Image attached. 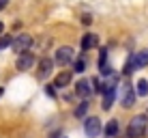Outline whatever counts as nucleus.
<instances>
[{"label":"nucleus","instance_id":"39448f33","mask_svg":"<svg viewBox=\"0 0 148 138\" xmlns=\"http://www.w3.org/2000/svg\"><path fill=\"white\" fill-rule=\"evenodd\" d=\"M11 45H13V50H15L17 54L28 52V48L32 45V37H30V35H17V37L11 41Z\"/></svg>","mask_w":148,"mask_h":138},{"label":"nucleus","instance_id":"1a4fd4ad","mask_svg":"<svg viewBox=\"0 0 148 138\" xmlns=\"http://www.w3.org/2000/svg\"><path fill=\"white\" fill-rule=\"evenodd\" d=\"M52 67H54V60L52 58H41V63H39V71H37V78L41 80H45L49 74H52Z\"/></svg>","mask_w":148,"mask_h":138},{"label":"nucleus","instance_id":"f03ea898","mask_svg":"<svg viewBox=\"0 0 148 138\" xmlns=\"http://www.w3.org/2000/svg\"><path fill=\"white\" fill-rule=\"evenodd\" d=\"M146 65H148V50H140L137 54H133L129 58V63H127V67H125V74H131V71L142 69V67H146Z\"/></svg>","mask_w":148,"mask_h":138},{"label":"nucleus","instance_id":"f3484780","mask_svg":"<svg viewBox=\"0 0 148 138\" xmlns=\"http://www.w3.org/2000/svg\"><path fill=\"white\" fill-rule=\"evenodd\" d=\"M11 41L13 39L9 37V35H0V50H4L7 45H11Z\"/></svg>","mask_w":148,"mask_h":138},{"label":"nucleus","instance_id":"2eb2a0df","mask_svg":"<svg viewBox=\"0 0 148 138\" xmlns=\"http://www.w3.org/2000/svg\"><path fill=\"white\" fill-rule=\"evenodd\" d=\"M88 106H90V104L84 99V101H82V104L77 106V108H75V117H77V119H84V117H86V112H88Z\"/></svg>","mask_w":148,"mask_h":138},{"label":"nucleus","instance_id":"7ed1b4c3","mask_svg":"<svg viewBox=\"0 0 148 138\" xmlns=\"http://www.w3.org/2000/svg\"><path fill=\"white\" fill-rule=\"evenodd\" d=\"M118 97H120V101H122L125 108H133L135 106V93H133V86L129 82H122L118 86Z\"/></svg>","mask_w":148,"mask_h":138},{"label":"nucleus","instance_id":"423d86ee","mask_svg":"<svg viewBox=\"0 0 148 138\" xmlns=\"http://www.w3.org/2000/svg\"><path fill=\"white\" fill-rule=\"evenodd\" d=\"M95 84H97V80H79L77 84H75V93H77L79 97H90L92 95V91H95Z\"/></svg>","mask_w":148,"mask_h":138},{"label":"nucleus","instance_id":"20e7f679","mask_svg":"<svg viewBox=\"0 0 148 138\" xmlns=\"http://www.w3.org/2000/svg\"><path fill=\"white\" fill-rule=\"evenodd\" d=\"M84 132L88 138H97L101 134V121L97 117H86L84 119Z\"/></svg>","mask_w":148,"mask_h":138},{"label":"nucleus","instance_id":"a211bd4d","mask_svg":"<svg viewBox=\"0 0 148 138\" xmlns=\"http://www.w3.org/2000/svg\"><path fill=\"white\" fill-rule=\"evenodd\" d=\"M82 22H84L86 26H90V24H92V17H90V15H84V17H82Z\"/></svg>","mask_w":148,"mask_h":138},{"label":"nucleus","instance_id":"6e6552de","mask_svg":"<svg viewBox=\"0 0 148 138\" xmlns=\"http://www.w3.org/2000/svg\"><path fill=\"white\" fill-rule=\"evenodd\" d=\"M34 65V56L30 54V52H22L17 56V63H15V67H17L19 71H26V69H30Z\"/></svg>","mask_w":148,"mask_h":138},{"label":"nucleus","instance_id":"4be33fe9","mask_svg":"<svg viewBox=\"0 0 148 138\" xmlns=\"http://www.w3.org/2000/svg\"><path fill=\"white\" fill-rule=\"evenodd\" d=\"M122 138H129V136H127V134H125V136H122Z\"/></svg>","mask_w":148,"mask_h":138},{"label":"nucleus","instance_id":"ddd939ff","mask_svg":"<svg viewBox=\"0 0 148 138\" xmlns=\"http://www.w3.org/2000/svg\"><path fill=\"white\" fill-rule=\"evenodd\" d=\"M116 134H118V121L112 119V121H108V125H105V138H114Z\"/></svg>","mask_w":148,"mask_h":138},{"label":"nucleus","instance_id":"4468645a","mask_svg":"<svg viewBox=\"0 0 148 138\" xmlns=\"http://www.w3.org/2000/svg\"><path fill=\"white\" fill-rule=\"evenodd\" d=\"M135 95H140V97H146L148 95V80H140V82L135 84V91H133Z\"/></svg>","mask_w":148,"mask_h":138},{"label":"nucleus","instance_id":"9d476101","mask_svg":"<svg viewBox=\"0 0 148 138\" xmlns=\"http://www.w3.org/2000/svg\"><path fill=\"white\" fill-rule=\"evenodd\" d=\"M99 45V35H95V33H86L84 37H82V50L84 52H88V50H92Z\"/></svg>","mask_w":148,"mask_h":138},{"label":"nucleus","instance_id":"aec40b11","mask_svg":"<svg viewBox=\"0 0 148 138\" xmlns=\"http://www.w3.org/2000/svg\"><path fill=\"white\" fill-rule=\"evenodd\" d=\"M7 4H9V0H0V11H2V9L7 7Z\"/></svg>","mask_w":148,"mask_h":138},{"label":"nucleus","instance_id":"412c9836","mask_svg":"<svg viewBox=\"0 0 148 138\" xmlns=\"http://www.w3.org/2000/svg\"><path fill=\"white\" fill-rule=\"evenodd\" d=\"M2 30H4V26H2V22H0V35H2Z\"/></svg>","mask_w":148,"mask_h":138},{"label":"nucleus","instance_id":"f257e3e1","mask_svg":"<svg viewBox=\"0 0 148 138\" xmlns=\"http://www.w3.org/2000/svg\"><path fill=\"white\" fill-rule=\"evenodd\" d=\"M144 132H146V117L144 114L133 117L131 123H129V130H127V136H129V138H142Z\"/></svg>","mask_w":148,"mask_h":138},{"label":"nucleus","instance_id":"dca6fc26","mask_svg":"<svg viewBox=\"0 0 148 138\" xmlns=\"http://www.w3.org/2000/svg\"><path fill=\"white\" fill-rule=\"evenodd\" d=\"M84 69H86V58H84V56H79V58H77V60L73 63V71H77V74H82Z\"/></svg>","mask_w":148,"mask_h":138},{"label":"nucleus","instance_id":"f8f14e48","mask_svg":"<svg viewBox=\"0 0 148 138\" xmlns=\"http://www.w3.org/2000/svg\"><path fill=\"white\" fill-rule=\"evenodd\" d=\"M114 97H116V89H105L103 91V104H101V108L110 110L112 104H114Z\"/></svg>","mask_w":148,"mask_h":138},{"label":"nucleus","instance_id":"9b49d317","mask_svg":"<svg viewBox=\"0 0 148 138\" xmlns=\"http://www.w3.org/2000/svg\"><path fill=\"white\" fill-rule=\"evenodd\" d=\"M71 78H73V74H71V71H60V74L54 78V86H58V89L69 86V84H71Z\"/></svg>","mask_w":148,"mask_h":138},{"label":"nucleus","instance_id":"0eeeda50","mask_svg":"<svg viewBox=\"0 0 148 138\" xmlns=\"http://www.w3.org/2000/svg\"><path fill=\"white\" fill-rule=\"evenodd\" d=\"M71 60H73V48L62 45V48L56 52V63H58V65H69Z\"/></svg>","mask_w":148,"mask_h":138},{"label":"nucleus","instance_id":"6ab92c4d","mask_svg":"<svg viewBox=\"0 0 148 138\" xmlns=\"http://www.w3.org/2000/svg\"><path fill=\"white\" fill-rule=\"evenodd\" d=\"M47 95H49V97H56V93H54V89H52V86H47Z\"/></svg>","mask_w":148,"mask_h":138},{"label":"nucleus","instance_id":"5701e85b","mask_svg":"<svg viewBox=\"0 0 148 138\" xmlns=\"http://www.w3.org/2000/svg\"><path fill=\"white\" fill-rule=\"evenodd\" d=\"M0 95H2V89H0Z\"/></svg>","mask_w":148,"mask_h":138}]
</instances>
